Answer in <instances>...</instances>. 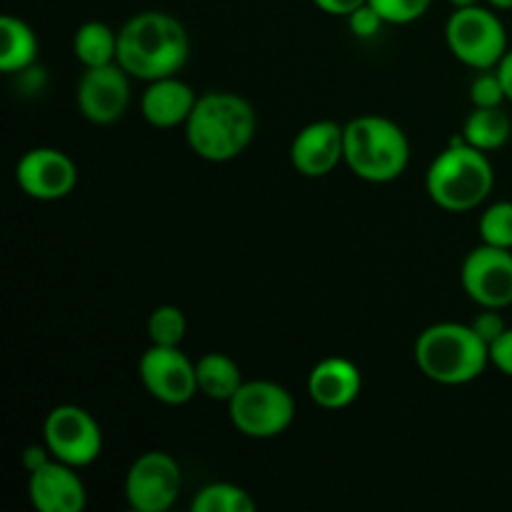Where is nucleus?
<instances>
[{"instance_id":"obj_11","label":"nucleus","mask_w":512,"mask_h":512,"mask_svg":"<svg viewBox=\"0 0 512 512\" xmlns=\"http://www.w3.org/2000/svg\"><path fill=\"white\" fill-rule=\"evenodd\" d=\"M138 375L150 398L163 405H185L198 395L195 363L180 348L150 345L140 358Z\"/></svg>"},{"instance_id":"obj_27","label":"nucleus","mask_w":512,"mask_h":512,"mask_svg":"<svg viewBox=\"0 0 512 512\" xmlns=\"http://www.w3.org/2000/svg\"><path fill=\"white\" fill-rule=\"evenodd\" d=\"M383 25H385V20L380 18V13L370 3L360 5L355 13L348 15L350 33H353L355 38H360V40L375 38V35L380 33V28H383Z\"/></svg>"},{"instance_id":"obj_19","label":"nucleus","mask_w":512,"mask_h":512,"mask_svg":"<svg viewBox=\"0 0 512 512\" xmlns=\"http://www.w3.org/2000/svg\"><path fill=\"white\" fill-rule=\"evenodd\" d=\"M195 375H198V393L218 403H230V398L245 383L240 365L225 353H205L195 363Z\"/></svg>"},{"instance_id":"obj_10","label":"nucleus","mask_w":512,"mask_h":512,"mask_svg":"<svg viewBox=\"0 0 512 512\" xmlns=\"http://www.w3.org/2000/svg\"><path fill=\"white\" fill-rule=\"evenodd\" d=\"M460 283L480 308H508L512 305V250L480 243L465 255Z\"/></svg>"},{"instance_id":"obj_24","label":"nucleus","mask_w":512,"mask_h":512,"mask_svg":"<svg viewBox=\"0 0 512 512\" xmlns=\"http://www.w3.org/2000/svg\"><path fill=\"white\" fill-rule=\"evenodd\" d=\"M478 230L485 245L512 250V200H500L485 208Z\"/></svg>"},{"instance_id":"obj_23","label":"nucleus","mask_w":512,"mask_h":512,"mask_svg":"<svg viewBox=\"0 0 512 512\" xmlns=\"http://www.w3.org/2000/svg\"><path fill=\"white\" fill-rule=\"evenodd\" d=\"M188 335V320L178 305H158L148 318L150 345H165V348H180Z\"/></svg>"},{"instance_id":"obj_2","label":"nucleus","mask_w":512,"mask_h":512,"mask_svg":"<svg viewBox=\"0 0 512 512\" xmlns=\"http://www.w3.org/2000/svg\"><path fill=\"white\" fill-rule=\"evenodd\" d=\"M185 128L190 150L208 163H228L243 155L258 130V113L248 98L230 90L198 95Z\"/></svg>"},{"instance_id":"obj_8","label":"nucleus","mask_w":512,"mask_h":512,"mask_svg":"<svg viewBox=\"0 0 512 512\" xmlns=\"http://www.w3.org/2000/svg\"><path fill=\"white\" fill-rule=\"evenodd\" d=\"M43 443L55 460L80 470L103 453V430L80 405H58L45 415Z\"/></svg>"},{"instance_id":"obj_15","label":"nucleus","mask_w":512,"mask_h":512,"mask_svg":"<svg viewBox=\"0 0 512 512\" xmlns=\"http://www.w3.org/2000/svg\"><path fill=\"white\" fill-rule=\"evenodd\" d=\"M28 498L38 512H83L88 505V490L78 468L50 458L28 473Z\"/></svg>"},{"instance_id":"obj_16","label":"nucleus","mask_w":512,"mask_h":512,"mask_svg":"<svg viewBox=\"0 0 512 512\" xmlns=\"http://www.w3.org/2000/svg\"><path fill=\"white\" fill-rule=\"evenodd\" d=\"M363 393V373L348 358H325L310 370L308 395L318 408L343 410L350 408Z\"/></svg>"},{"instance_id":"obj_12","label":"nucleus","mask_w":512,"mask_h":512,"mask_svg":"<svg viewBox=\"0 0 512 512\" xmlns=\"http://www.w3.org/2000/svg\"><path fill=\"white\" fill-rule=\"evenodd\" d=\"M80 115L95 125H110L125 115L130 105V75L118 63L83 68L75 85Z\"/></svg>"},{"instance_id":"obj_32","label":"nucleus","mask_w":512,"mask_h":512,"mask_svg":"<svg viewBox=\"0 0 512 512\" xmlns=\"http://www.w3.org/2000/svg\"><path fill=\"white\" fill-rule=\"evenodd\" d=\"M493 10H512V0H485Z\"/></svg>"},{"instance_id":"obj_3","label":"nucleus","mask_w":512,"mask_h":512,"mask_svg":"<svg viewBox=\"0 0 512 512\" xmlns=\"http://www.w3.org/2000/svg\"><path fill=\"white\" fill-rule=\"evenodd\" d=\"M415 365L440 385H465L478 380L490 365V348L463 323H435L415 340Z\"/></svg>"},{"instance_id":"obj_17","label":"nucleus","mask_w":512,"mask_h":512,"mask_svg":"<svg viewBox=\"0 0 512 512\" xmlns=\"http://www.w3.org/2000/svg\"><path fill=\"white\" fill-rule=\"evenodd\" d=\"M195 103L198 93L178 75H168V78L150 80L140 98V113L153 128L170 130L188 123Z\"/></svg>"},{"instance_id":"obj_5","label":"nucleus","mask_w":512,"mask_h":512,"mask_svg":"<svg viewBox=\"0 0 512 512\" xmlns=\"http://www.w3.org/2000/svg\"><path fill=\"white\" fill-rule=\"evenodd\" d=\"M410 140L395 120L360 115L345 123V165L365 183H393L408 170Z\"/></svg>"},{"instance_id":"obj_22","label":"nucleus","mask_w":512,"mask_h":512,"mask_svg":"<svg viewBox=\"0 0 512 512\" xmlns=\"http://www.w3.org/2000/svg\"><path fill=\"white\" fill-rule=\"evenodd\" d=\"M193 512H253L255 500L240 485L233 483H210L195 493Z\"/></svg>"},{"instance_id":"obj_28","label":"nucleus","mask_w":512,"mask_h":512,"mask_svg":"<svg viewBox=\"0 0 512 512\" xmlns=\"http://www.w3.org/2000/svg\"><path fill=\"white\" fill-rule=\"evenodd\" d=\"M470 325H473L475 333H478L480 338L488 343V348H490V343H493V340H498L500 335L508 330V325H505L500 310H493V308H483V313H480L478 318H475Z\"/></svg>"},{"instance_id":"obj_31","label":"nucleus","mask_w":512,"mask_h":512,"mask_svg":"<svg viewBox=\"0 0 512 512\" xmlns=\"http://www.w3.org/2000/svg\"><path fill=\"white\" fill-rule=\"evenodd\" d=\"M495 70H498L500 80H503L505 95H508V100L512 103V48L505 53V58L500 60V65Z\"/></svg>"},{"instance_id":"obj_33","label":"nucleus","mask_w":512,"mask_h":512,"mask_svg":"<svg viewBox=\"0 0 512 512\" xmlns=\"http://www.w3.org/2000/svg\"><path fill=\"white\" fill-rule=\"evenodd\" d=\"M453 8H470V5H478L480 0H448Z\"/></svg>"},{"instance_id":"obj_4","label":"nucleus","mask_w":512,"mask_h":512,"mask_svg":"<svg viewBox=\"0 0 512 512\" xmlns=\"http://www.w3.org/2000/svg\"><path fill=\"white\" fill-rule=\"evenodd\" d=\"M495 170L488 153L465 140L448 145L430 163L425 190L438 208L448 213H468L483 205L493 193Z\"/></svg>"},{"instance_id":"obj_6","label":"nucleus","mask_w":512,"mask_h":512,"mask_svg":"<svg viewBox=\"0 0 512 512\" xmlns=\"http://www.w3.org/2000/svg\"><path fill=\"white\" fill-rule=\"evenodd\" d=\"M445 43L453 58L473 70H493L508 53V33L493 8L470 5L455 8L445 23Z\"/></svg>"},{"instance_id":"obj_14","label":"nucleus","mask_w":512,"mask_h":512,"mask_svg":"<svg viewBox=\"0 0 512 512\" xmlns=\"http://www.w3.org/2000/svg\"><path fill=\"white\" fill-rule=\"evenodd\" d=\"M290 163L305 178H325L345 163V125L315 120L300 128L290 143Z\"/></svg>"},{"instance_id":"obj_18","label":"nucleus","mask_w":512,"mask_h":512,"mask_svg":"<svg viewBox=\"0 0 512 512\" xmlns=\"http://www.w3.org/2000/svg\"><path fill=\"white\" fill-rule=\"evenodd\" d=\"M38 60V35L18 15L0 18V70L8 75L25 73Z\"/></svg>"},{"instance_id":"obj_1","label":"nucleus","mask_w":512,"mask_h":512,"mask_svg":"<svg viewBox=\"0 0 512 512\" xmlns=\"http://www.w3.org/2000/svg\"><path fill=\"white\" fill-rule=\"evenodd\" d=\"M190 38L185 25L163 10H143L118 30V65L130 75L150 80L178 75L188 63Z\"/></svg>"},{"instance_id":"obj_20","label":"nucleus","mask_w":512,"mask_h":512,"mask_svg":"<svg viewBox=\"0 0 512 512\" xmlns=\"http://www.w3.org/2000/svg\"><path fill=\"white\" fill-rule=\"evenodd\" d=\"M73 53L83 68L118 63V30L100 20H88L75 30Z\"/></svg>"},{"instance_id":"obj_7","label":"nucleus","mask_w":512,"mask_h":512,"mask_svg":"<svg viewBox=\"0 0 512 512\" xmlns=\"http://www.w3.org/2000/svg\"><path fill=\"white\" fill-rule=\"evenodd\" d=\"M228 415L240 435L270 440L283 435L295 420V400L288 388L273 380H245L230 398Z\"/></svg>"},{"instance_id":"obj_26","label":"nucleus","mask_w":512,"mask_h":512,"mask_svg":"<svg viewBox=\"0 0 512 512\" xmlns=\"http://www.w3.org/2000/svg\"><path fill=\"white\" fill-rule=\"evenodd\" d=\"M508 100L498 70H478L470 83V103L473 108H500Z\"/></svg>"},{"instance_id":"obj_30","label":"nucleus","mask_w":512,"mask_h":512,"mask_svg":"<svg viewBox=\"0 0 512 512\" xmlns=\"http://www.w3.org/2000/svg\"><path fill=\"white\" fill-rule=\"evenodd\" d=\"M315 8L323 10V13L328 15H335V18H348L350 13H355V10L360 8V5H365L368 0H313Z\"/></svg>"},{"instance_id":"obj_9","label":"nucleus","mask_w":512,"mask_h":512,"mask_svg":"<svg viewBox=\"0 0 512 512\" xmlns=\"http://www.w3.org/2000/svg\"><path fill=\"white\" fill-rule=\"evenodd\" d=\"M183 473L178 460L163 450H148L133 460L125 475V500L135 512H168L178 503Z\"/></svg>"},{"instance_id":"obj_25","label":"nucleus","mask_w":512,"mask_h":512,"mask_svg":"<svg viewBox=\"0 0 512 512\" xmlns=\"http://www.w3.org/2000/svg\"><path fill=\"white\" fill-rule=\"evenodd\" d=\"M385 25H408L423 18L433 0H368Z\"/></svg>"},{"instance_id":"obj_21","label":"nucleus","mask_w":512,"mask_h":512,"mask_svg":"<svg viewBox=\"0 0 512 512\" xmlns=\"http://www.w3.org/2000/svg\"><path fill=\"white\" fill-rule=\"evenodd\" d=\"M512 135V120L505 113L503 105L500 108H473V113L465 118L463 125V140L473 148L490 153V150H500Z\"/></svg>"},{"instance_id":"obj_29","label":"nucleus","mask_w":512,"mask_h":512,"mask_svg":"<svg viewBox=\"0 0 512 512\" xmlns=\"http://www.w3.org/2000/svg\"><path fill=\"white\" fill-rule=\"evenodd\" d=\"M490 365H495L500 373L512 378V328L490 343Z\"/></svg>"},{"instance_id":"obj_13","label":"nucleus","mask_w":512,"mask_h":512,"mask_svg":"<svg viewBox=\"0 0 512 512\" xmlns=\"http://www.w3.org/2000/svg\"><path fill=\"white\" fill-rule=\"evenodd\" d=\"M15 180L28 198L53 203L73 193L78 183V168L68 153L43 145L23 153L15 165Z\"/></svg>"}]
</instances>
